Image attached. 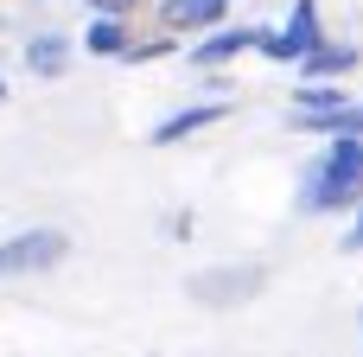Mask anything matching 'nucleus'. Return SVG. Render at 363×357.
Wrapping results in <instances>:
<instances>
[{
	"label": "nucleus",
	"instance_id": "nucleus-1",
	"mask_svg": "<svg viewBox=\"0 0 363 357\" xmlns=\"http://www.w3.org/2000/svg\"><path fill=\"white\" fill-rule=\"evenodd\" d=\"M357 198H363V134H325V147L300 172L294 211L332 217V211H357Z\"/></svg>",
	"mask_w": 363,
	"mask_h": 357
},
{
	"label": "nucleus",
	"instance_id": "nucleus-10",
	"mask_svg": "<svg viewBox=\"0 0 363 357\" xmlns=\"http://www.w3.org/2000/svg\"><path fill=\"white\" fill-rule=\"evenodd\" d=\"M357 64H363V51L351 45V38H325L319 51H306V57H300V77H332V83H345Z\"/></svg>",
	"mask_w": 363,
	"mask_h": 357
},
{
	"label": "nucleus",
	"instance_id": "nucleus-6",
	"mask_svg": "<svg viewBox=\"0 0 363 357\" xmlns=\"http://www.w3.org/2000/svg\"><path fill=\"white\" fill-rule=\"evenodd\" d=\"M230 115H236V102H223V96L185 102V109H172L166 121H153V147H179V141H191V134H204V128H217V121H230Z\"/></svg>",
	"mask_w": 363,
	"mask_h": 357
},
{
	"label": "nucleus",
	"instance_id": "nucleus-15",
	"mask_svg": "<svg viewBox=\"0 0 363 357\" xmlns=\"http://www.w3.org/2000/svg\"><path fill=\"white\" fill-rule=\"evenodd\" d=\"M0 102H6V77H0Z\"/></svg>",
	"mask_w": 363,
	"mask_h": 357
},
{
	"label": "nucleus",
	"instance_id": "nucleus-3",
	"mask_svg": "<svg viewBox=\"0 0 363 357\" xmlns=\"http://www.w3.org/2000/svg\"><path fill=\"white\" fill-rule=\"evenodd\" d=\"M64 262H70V236L51 230V224H32V230L0 236V281H32V275H51Z\"/></svg>",
	"mask_w": 363,
	"mask_h": 357
},
{
	"label": "nucleus",
	"instance_id": "nucleus-9",
	"mask_svg": "<svg viewBox=\"0 0 363 357\" xmlns=\"http://www.w3.org/2000/svg\"><path fill=\"white\" fill-rule=\"evenodd\" d=\"M128 45H134V19H121V13H96L89 26H83V51L89 57H128Z\"/></svg>",
	"mask_w": 363,
	"mask_h": 357
},
{
	"label": "nucleus",
	"instance_id": "nucleus-8",
	"mask_svg": "<svg viewBox=\"0 0 363 357\" xmlns=\"http://www.w3.org/2000/svg\"><path fill=\"white\" fill-rule=\"evenodd\" d=\"M153 19L166 32H179V38H198V32H211V26L230 19V0H160Z\"/></svg>",
	"mask_w": 363,
	"mask_h": 357
},
{
	"label": "nucleus",
	"instance_id": "nucleus-14",
	"mask_svg": "<svg viewBox=\"0 0 363 357\" xmlns=\"http://www.w3.org/2000/svg\"><path fill=\"white\" fill-rule=\"evenodd\" d=\"M357 339H363V307H357Z\"/></svg>",
	"mask_w": 363,
	"mask_h": 357
},
{
	"label": "nucleus",
	"instance_id": "nucleus-4",
	"mask_svg": "<svg viewBox=\"0 0 363 357\" xmlns=\"http://www.w3.org/2000/svg\"><path fill=\"white\" fill-rule=\"evenodd\" d=\"M325 38H332V32H325L319 0H294V6H287V19L262 32V57H268V64H300V57H306V51H319Z\"/></svg>",
	"mask_w": 363,
	"mask_h": 357
},
{
	"label": "nucleus",
	"instance_id": "nucleus-7",
	"mask_svg": "<svg viewBox=\"0 0 363 357\" xmlns=\"http://www.w3.org/2000/svg\"><path fill=\"white\" fill-rule=\"evenodd\" d=\"M77 51H83V45H77L70 32H51V26H45V32H32V38H26V51H19V57H26V70H32V77L57 83V77L77 64Z\"/></svg>",
	"mask_w": 363,
	"mask_h": 357
},
{
	"label": "nucleus",
	"instance_id": "nucleus-11",
	"mask_svg": "<svg viewBox=\"0 0 363 357\" xmlns=\"http://www.w3.org/2000/svg\"><path fill=\"white\" fill-rule=\"evenodd\" d=\"M172 51H185V45H179V32H166V26H160V38H134L121 64H160V57H172Z\"/></svg>",
	"mask_w": 363,
	"mask_h": 357
},
{
	"label": "nucleus",
	"instance_id": "nucleus-12",
	"mask_svg": "<svg viewBox=\"0 0 363 357\" xmlns=\"http://www.w3.org/2000/svg\"><path fill=\"white\" fill-rule=\"evenodd\" d=\"M345 256H363V198H357V211H351V230H345Z\"/></svg>",
	"mask_w": 363,
	"mask_h": 357
},
{
	"label": "nucleus",
	"instance_id": "nucleus-5",
	"mask_svg": "<svg viewBox=\"0 0 363 357\" xmlns=\"http://www.w3.org/2000/svg\"><path fill=\"white\" fill-rule=\"evenodd\" d=\"M262 32H268V26H242V19H223V26H211V32H198V38H191L185 64H191V70H230L242 51H262Z\"/></svg>",
	"mask_w": 363,
	"mask_h": 357
},
{
	"label": "nucleus",
	"instance_id": "nucleus-2",
	"mask_svg": "<svg viewBox=\"0 0 363 357\" xmlns=\"http://www.w3.org/2000/svg\"><path fill=\"white\" fill-rule=\"evenodd\" d=\"M274 268L268 262H217V268H198L185 275V294L204 307V313H236V307H255L268 294Z\"/></svg>",
	"mask_w": 363,
	"mask_h": 357
},
{
	"label": "nucleus",
	"instance_id": "nucleus-13",
	"mask_svg": "<svg viewBox=\"0 0 363 357\" xmlns=\"http://www.w3.org/2000/svg\"><path fill=\"white\" fill-rule=\"evenodd\" d=\"M89 13H121V19H134L140 13V0H83Z\"/></svg>",
	"mask_w": 363,
	"mask_h": 357
}]
</instances>
